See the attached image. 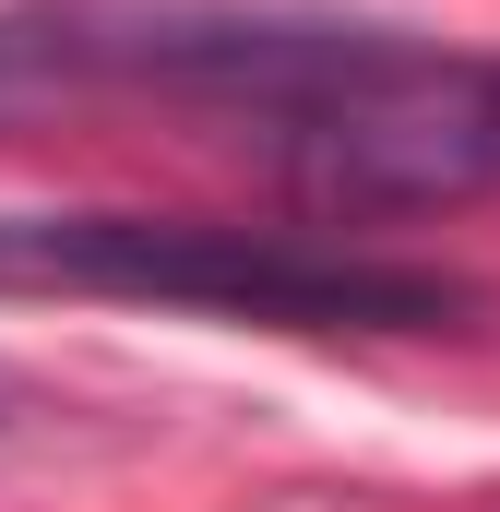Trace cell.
Segmentation results:
<instances>
[{
    "label": "cell",
    "instance_id": "obj_2",
    "mask_svg": "<svg viewBox=\"0 0 500 512\" xmlns=\"http://www.w3.org/2000/svg\"><path fill=\"white\" fill-rule=\"evenodd\" d=\"M262 167L310 227H393L500 191V60L370 24L310 96L262 120Z\"/></svg>",
    "mask_w": 500,
    "mask_h": 512
},
{
    "label": "cell",
    "instance_id": "obj_3",
    "mask_svg": "<svg viewBox=\"0 0 500 512\" xmlns=\"http://www.w3.org/2000/svg\"><path fill=\"white\" fill-rule=\"evenodd\" d=\"M370 24L334 12H215V0H24L0 12V120L60 96H179L239 108L250 131L310 96Z\"/></svg>",
    "mask_w": 500,
    "mask_h": 512
},
{
    "label": "cell",
    "instance_id": "obj_1",
    "mask_svg": "<svg viewBox=\"0 0 500 512\" xmlns=\"http://www.w3.org/2000/svg\"><path fill=\"white\" fill-rule=\"evenodd\" d=\"M0 286L24 298H155L286 334H441L453 274L358 251L322 227H215V215H0Z\"/></svg>",
    "mask_w": 500,
    "mask_h": 512
}]
</instances>
